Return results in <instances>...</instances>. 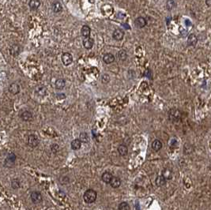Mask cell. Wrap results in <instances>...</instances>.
Returning a JSON list of instances; mask_svg holds the SVG:
<instances>
[{"instance_id":"obj_23","label":"cell","mask_w":211,"mask_h":210,"mask_svg":"<svg viewBox=\"0 0 211 210\" xmlns=\"http://www.w3.org/2000/svg\"><path fill=\"white\" fill-rule=\"evenodd\" d=\"M102 12H103V14L105 15H111L113 12L112 6H111V5H108V4L104 5V6L102 7Z\"/></svg>"},{"instance_id":"obj_6","label":"cell","mask_w":211,"mask_h":210,"mask_svg":"<svg viewBox=\"0 0 211 210\" xmlns=\"http://www.w3.org/2000/svg\"><path fill=\"white\" fill-rule=\"evenodd\" d=\"M123 36H124V32L120 29H116L112 33V37L115 41H122Z\"/></svg>"},{"instance_id":"obj_21","label":"cell","mask_w":211,"mask_h":210,"mask_svg":"<svg viewBox=\"0 0 211 210\" xmlns=\"http://www.w3.org/2000/svg\"><path fill=\"white\" fill-rule=\"evenodd\" d=\"M112 177L113 176L112 175V173L106 171V172L103 173V175L101 176V179L104 182H105V183H107L108 184V183H109L110 181H111V179L112 178Z\"/></svg>"},{"instance_id":"obj_4","label":"cell","mask_w":211,"mask_h":210,"mask_svg":"<svg viewBox=\"0 0 211 210\" xmlns=\"http://www.w3.org/2000/svg\"><path fill=\"white\" fill-rule=\"evenodd\" d=\"M30 198H31V200H32V202L34 203V204H40L41 202H42V195H41V193L40 192H37V191H34V192H32L31 193V196H30Z\"/></svg>"},{"instance_id":"obj_13","label":"cell","mask_w":211,"mask_h":210,"mask_svg":"<svg viewBox=\"0 0 211 210\" xmlns=\"http://www.w3.org/2000/svg\"><path fill=\"white\" fill-rule=\"evenodd\" d=\"M167 182V179L162 176H158L155 179V183L158 187H161L163 186H165Z\"/></svg>"},{"instance_id":"obj_24","label":"cell","mask_w":211,"mask_h":210,"mask_svg":"<svg viewBox=\"0 0 211 210\" xmlns=\"http://www.w3.org/2000/svg\"><path fill=\"white\" fill-rule=\"evenodd\" d=\"M52 10L55 13H59L63 10V6L59 2L55 1V3H53V4H52Z\"/></svg>"},{"instance_id":"obj_29","label":"cell","mask_w":211,"mask_h":210,"mask_svg":"<svg viewBox=\"0 0 211 210\" xmlns=\"http://www.w3.org/2000/svg\"><path fill=\"white\" fill-rule=\"evenodd\" d=\"M37 94H38L41 96H43L47 94V88L44 86H40L38 87V89L36 91Z\"/></svg>"},{"instance_id":"obj_11","label":"cell","mask_w":211,"mask_h":210,"mask_svg":"<svg viewBox=\"0 0 211 210\" xmlns=\"http://www.w3.org/2000/svg\"><path fill=\"white\" fill-rule=\"evenodd\" d=\"M94 45V40L90 36L89 37H85L83 40V46L86 49H91Z\"/></svg>"},{"instance_id":"obj_16","label":"cell","mask_w":211,"mask_h":210,"mask_svg":"<svg viewBox=\"0 0 211 210\" xmlns=\"http://www.w3.org/2000/svg\"><path fill=\"white\" fill-rule=\"evenodd\" d=\"M20 117H21V119L25 122H29L32 119V113L29 112H28V111L23 112L21 114Z\"/></svg>"},{"instance_id":"obj_14","label":"cell","mask_w":211,"mask_h":210,"mask_svg":"<svg viewBox=\"0 0 211 210\" xmlns=\"http://www.w3.org/2000/svg\"><path fill=\"white\" fill-rule=\"evenodd\" d=\"M10 53L13 56H17L20 53V46L18 44H13L10 48Z\"/></svg>"},{"instance_id":"obj_1","label":"cell","mask_w":211,"mask_h":210,"mask_svg":"<svg viewBox=\"0 0 211 210\" xmlns=\"http://www.w3.org/2000/svg\"><path fill=\"white\" fill-rule=\"evenodd\" d=\"M97 192L94 190L92 189H89L85 192L84 195H83V199L84 201L86 202L87 204H91L95 202L97 199Z\"/></svg>"},{"instance_id":"obj_31","label":"cell","mask_w":211,"mask_h":210,"mask_svg":"<svg viewBox=\"0 0 211 210\" xmlns=\"http://www.w3.org/2000/svg\"><path fill=\"white\" fill-rule=\"evenodd\" d=\"M119 210H130V206L127 202H121L119 204Z\"/></svg>"},{"instance_id":"obj_20","label":"cell","mask_w":211,"mask_h":210,"mask_svg":"<svg viewBox=\"0 0 211 210\" xmlns=\"http://www.w3.org/2000/svg\"><path fill=\"white\" fill-rule=\"evenodd\" d=\"M81 33L84 37H89L91 33V29L89 25H83L81 29Z\"/></svg>"},{"instance_id":"obj_25","label":"cell","mask_w":211,"mask_h":210,"mask_svg":"<svg viewBox=\"0 0 211 210\" xmlns=\"http://www.w3.org/2000/svg\"><path fill=\"white\" fill-rule=\"evenodd\" d=\"M65 85H66V81L64 79H62V78H59L55 81V88L57 89H63L65 87Z\"/></svg>"},{"instance_id":"obj_35","label":"cell","mask_w":211,"mask_h":210,"mask_svg":"<svg viewBox=\"0 0 211 210\" xmlns=\"http://www.w3.org/2000/svg\"><path fill=\"white\" fill-rule=\"evenodd\" d=\"M56 97H57V99H59V100H62V99H65V98H66V95L63 94V93L57 94V95H56Z\"/></svg>"},{"instance_id":"obj_22","label":"cell","mask_w":211,"mask_h":210,"mask_svg":"<svg viewBox=\"0 0 211 210\" xmlns=\"http://www.w3.org/2000/svg\"><path fill=\"white\" fill-rule=\"evenodd\" d=\"M71 149L73 150H78L81 146V141L80 139H74V141H71Z\"/></svg>"},{"instance_id":"obj_26","label":"cell","mask_w":211,"mask_h":210,"mask_svg":"<svg viewBox=\"0 0 211 210\" xmlns=\"http://www.w3.org/2000/svg\"><path fill=\"white\" fill-rule=\"evenodd\" d=\"M79 139L83 143H88L90 141V136L86 132H81L79 135Z\"/></svg>"},{"instance_id":"obj_32","label":"cell","mask_w":211,"mask_h":210,"mask_svg":"<svg viewBox=\"0 0 211 210\" xmlns=\"http://www.w3.org/2000/svg\"><path fill=\"white\" fill-rule=\"evenodd\" d=\"M11 187L13 189H18L20 187V182L17 179H14L11 182Z\"/></svg>"},{"instance_id":"obj_5","label":"cell","mask_w":211,"mask_h":210,"mask_svg":"<svg viewBox=\"0 0 211 210\" xmlns=\"http://www.w3.org/2000/svg\"><path fill=\"white\" fill-rule=\"evenodd\" d=\"M16 160V156L14 153H10L7 156V158L5 160V165L8 167H12V166L14 164Z\"/></svg>"},{"instance_id":"obj_12","label":"cell","mask_w":211,"mask_h":210,"mask_svg":"<svg viewBox=\"0 0 211 210\" xmlns=\"http://www.w3.org/2000/svg\"><path fill=\"white\" fill-rule=\"evenodd\" d=\"M109 184L111 185V187H112V188H119V187H120V185H121V180H120V178H119V177H116V176H113L112 178L111 179V181H110Z\"/></svg>"},{"instance_id":"obj_18","label":"cell","mask_w":211,"mask_h":210,"mask_svg":"<svg viewBox=\"0 0 211 210\" xmlns=\"http://www.w3.org/2000/svg\"><path fill=\"white\" fill-rule=\"evenodd\" d=\"M41 5V1L40 0H30L29 3V8L32 10H36L39 8V6Z\"/></svg>"},{"instance_id":"obj_7","label":"cell","mask_w":211,"mask_h":210,"mask_svg":"<svg viewBox=\"0 0 211 210\" xmlns=\"http://www.w3.org/2000/svg\"><path fill=\"white\" fill-rule=\"evenodd\" d=\"M180 116H181L180 112L177 109H172L169 112V118L172 121H176V120L179 119Z\"/></svg>"},{"instance_id":"obj_10","label":"cell","mask_w":211,"mask_h":210,"mask_svg":"<svg viewBox=\"0 0 211 210\" xmlns=\"http://www.w3.org/2000/svg\"><path fill=\"white\" fill-rule=\"evenodd\" d=\"M9 91L10 92L13 94V95H17L20 92V87H19V85L15 82H13L9 86Z\"/></svg>"},{"instance_id":"obj_34","label":"cell","mask_w":211,"mask_h":210,"mask_svg":"<svg viewBox=\"0 0 211 210\" xmlns=\"http://www.w3.org/2000/svg\"><path fill=\"white\" fill-rule=\"evenodd\" d=\"M59 145H56V144H53L52 145V147H51V149H52V151L53 152V153H56V152H58L59 151Z\"/></svg>"},{"instance_id":"obj_27","label":"cell","mask_w":211,"mask_h":210,"mask_svg":"<svg viewBox=\"0 0 211 210\" xmlns=\"http://www.w3.org/2000/svg\"><path fill=\"white\" fill-rule=\"evenodd\" d=\"M162 176H164L167 180H168V179H171V178L172 177V172L168 168H165L162 171Z\"/></svg>"},{"instance_id":"obj_28","label":"cell","mask_w":211,"mask_h":210,"mask_svg":"<svg viewBox=\"0 0 211 210\" xmlns=\"http://www.w3.org/2000/svg\"><path fill=\"white\" fill-rule=\"evenodd\" d=\"M118 58L119 60L125 61L127 58V53L125 50H120L118 52Z\"/></svg>"},{"instance_id":"obj_37","label":"cell","mask_w":211,"mask_h":210,"mask_svg":"<svg viewBox=\"0 0 211 210\" xmlns=\"http://www.w3.org/2000/svg\"><path fill=\"white\" fill-rule=\"evenodd\" d=\"M185 24H186V25H187V26H190L191 25V21H190L189 20H186L185 21Z\"/></svg>"},{"instance_id":"obj_3","label":"cell","mask_w":211,"mask_h":210,"mask_svg":"<svg viewBox=\"0 0 211 210\" xmlns=\"http://www.w3.org/2000/svg\"><path fill=\"white\" fill-rule=\"evenodd\" d=\"M62 62L64 66H69L73 63V56L70 53L65 52L62 55Z\"/></svg>"},{"instance_id":"obj_19","label":"cell","mask_w":211,"mask_h":210,"mask_svg":"<svg viewBox=\"0 0 211 210\" xmlns=\"http://www.w3.org/2000/svg\"><path fill=\"white\" fill-rule=\"evenodd\" d=\"M118 152L119 153V155L124 156L127 155V153H128V148L124 144L119 145L118 147Z\"/></svg>"},{"instance_id":"obj_36","label":"cell","mask_w":211,"mask_h":210,"mask_svg":"<svg viewBox=\"0 0 211 210\" xmlns=\"http://www.w3.org/2000/svg\"><path fill=\"white\" fill-rule=\"evenodd\" d=\"M205 4L206 6L211 7V0H205Z\"/></svg>"},{"instance_id":"obj_38","label":"cell","mask_w":211,"mask_h":210,"mask_svg":"<svg viewBox=\"0 0 211 210\" xmlns=\"http://www.w3.org/2000/svg\"><path fill=\"white\" fill-rule=\"evenodd\" d=\"M127 25H127V24H124V25H123V26H124L126 29H130V26H127Z\"/></svg>"},{"instance_id":"obj_9","label":"cell","mask_w":211,"mask_h":210,"mask_svg":"<svg viewBox=\"0 0 211 210\" xmlns=\"http://www.w3.org/2000/svg\"><path fill=\"white\" fill-rule=\"evenodd\" d=\"M134 25L137 28L139 29H142L146 25V20L143 17H137L134 21Z\"/></svg>"},{"instance_id":"obj_8","label":"cell","mask_w":211,"mask_h":210,"mask_svg":"<svg viewBox=\"0 0 211 210\" xmlns=\"http://www.w3.org/2000/svg\"><path fill=\"white\" fill-rule=\"evenodd\" d=\"M188 45L190 47H194L198 43V37L196 36V35L192 33V34H190L188 36Z\"/></svg>"},{"instance_id":"obj_2","label":"cell","mask_w":211,"mask_h":210,"mask_svg":"<svg viewBox=\"0 0 211 210\" xmlns=\"http://www.w3.org/2000/svg\"><path fill=\"white\" fill-rule=\"evenodd\" d=\"M40 143V139L38 138V137L35 134H30L28 137V145L29 146L32 147V148H35L37 147Z\"/></svg>"},{"instance_id":"obj_17","label":"cell","mask_w":211,"mask_h":210,"mask_svg":"<svg viewBox=\"0 0 211 210\" xmlns=\"http://www.w3.org/2000/svg\"><path fill=\"white\" fill-rule=\"evenodd\" d=\"M103 60L106 64L112 63L113 62L115 61V56L112 54H111V53H107V54H105L104 55Z\"/></svg>"},{"instance_id":"obj_30","label":"cell","mask_w":211,"mask_h":210,"mask_svg":"<svg viewBox=\"0 0 211 210\" xmlns=\"http://www.w3.org/2000/svg\"><path fill=\"white\" fill-rule=\"evenodd\" d=\"M176 2L174 0H168L167 3H166V9L168 10H172V9L175 8L176 6Z\"/></svg>"},{"instance_id":"obj_15","label":"cell","mask_w":211,"mask_h":210,"mask_svg":"<svg viewBox=\"0 0 211 210\" xmlns=\"http://www.w3.org/2000/svg\"><path fill=\"white\" fill-rule=\"evenodd\" d=\"M151 147L153 149V151L155 152H158L162 148V143L161 141L158 140V139H156L152 142V145H151Z\"/></svg>"},{"instance_id":"obj_33","label":"cell","mask_w":211,"mask_h":210,"mask_svg":"<svg viewBox=\"0 0 211 210\" xmlns=\"http://www.w3.org/2000/svg\"><path fill=\"white\" fill-rule=\"evenodd\" d=\"M109 81H110L109 75H108V74L102 75V77H101L102 83L107 84V83H108V82H109Z\"/></svg>"}]
</instances>
